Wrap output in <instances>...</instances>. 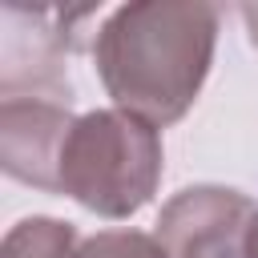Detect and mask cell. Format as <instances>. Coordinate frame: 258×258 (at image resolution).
Masks as SVG:
<instances>
[{
  "mask_svg": "<svg viewBox=\"0 0 258 258\" xmlns=\"http://www.w3.org/2000/svg\"><path fill=\"white\" fill-rule=\"evenodd\" d=\"M218 44V8L202 0H137L109 12L93 60L117 109L165 129L198 101Z\"/></svg>",
  "mask_w": 258,
  "mask_h": 258,
  "instance_id": "obj_1",
  "label": "cell"
},
{
  "mask_svg": "<svg viewBox=\"0 0 258 258\" xmlns=\"http://www.w3.org/2000/svg\"><path fill=\"white\" fill-rule=\"evenodd\" d=\"M161 181V137L125 109L77 117L60 153V194L101 218L137 214Z\"/></svg>",
  "mask_w": 258,
  "mask_h": 258,
  "instance_id": "obj_2",
  "label": "cell"
},
{
  "mask_svg": "<svg viewBox=\"0 0 258 258\" xmlns=\"http://www.w3.org/2000/svg\"><path fill=\"white\" fill-rule=\"evenodd\" d=\"M254 198L230 185H189L173 194L153 226L165 258H246Z\"/></svg>",
  "mask_w": 258,
  "mask_h": 258,
  "instance_id": "obj_3",
  "label": "cell"
},
{
  "mask_svg": "<svg viewBox=\"0 0 258 258\" xmlns=\"http://www.w3.org/2000/svg\"><path fill=\"white\" fill-rule=\"evenodd\" d=\"M77 117L64 101L4 97L0 101V165L8 177L60 194V153Z\"/></svg>",
  "mask_w": 258,
  "mask_h": 258,
  "instance_id": "obj_4",
  "label": "cell"
},
{
  "mask_svg": "<svg viewBox=\"0 0 258 258\" xmlns=\"http://www.w3.org/2000/svg\"><path fill=\"white\" fill-rule=\"evenodd\" d=\"M81 238L60 218H24L4 234L0 258H77Z\"/></svg>",
  "mask_w": 258,
  "mask_h": 258,
  "instance_id": "obj_5",
  "label": "cell"
},
{
  "mask_svg": "<svg viewBox=\"0 0 258 258\" xmlns=\"http://www.w3.org/2000/svg\"><path fill=\"white\" fill-rule=\"evenodd\" d=\"M77 258H165L153 234L141 230H101L81 242Z\"/></svg>",
  "mask_w": 258,
  "mask_h": 258,
  "instance_id": "obj_6",
  "label": "cell"
},
{
  "mask_svg": "<svg viewBox=\"0 0 258 258\" xmlns=\"http://www.w3.org/2000/svg\"><path fill=\"white\" fill-rule=\"evenodd\" d=\"M242 20H246V32H250V40L258 48V4H242Z\"/></svg>",
  "mask_w": 258,
  "mask_h": 258,
  "instance_id": "obj_7",
  "label": "cell"
},
{
  "mask_svg": "<svg viewBox=\"0 0 258 258\" xmlns=\"http://www.w3.org/2000/svg\"><path fill=\"white\" fill-rule=\"evenodd\" d=\"M246 258H258V214H254V226H250V246H246Z\"/></svg>",
  "mask_w": 258,
  "mask_h": 258,
  "instance_id": "obj_8",
  "label": "cell"
}]
</instances>
